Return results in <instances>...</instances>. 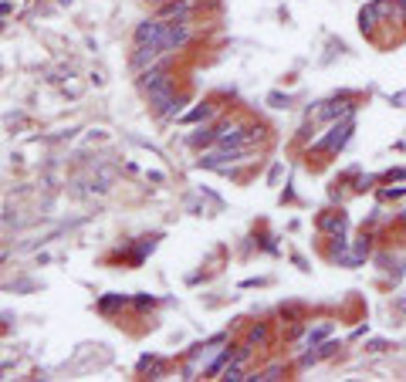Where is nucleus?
Instances as JSON below:
<instances>
[{"instance_id":"obj_4","label":"nucleus","mask_w":406,"mask_h":382,"mask_svg":"<svg viewBox=\"0 0 406 382\" xmlns=\"http://www.w3.org/2000/svg\"><path fill=\"white\" fill-rule=\"evenodd\" d=\"M281 372H285V365H268V369H261V372H251L248 379L251 382H271V379H281Z\"/></svg>"},{"instance_id":"obj_10","label":"nucleus","mask_w":406,"mask_h":382,"mask_svg":"<svg viewBox=\"0 0 406 382\" xmlns=\"http://www.w3.org/2000/svg\"><path fill=\"white\" fill-rule=\"evenodd\" d=\"M153 4H159V0H153Z\"/></svg>"},{"instance_id":"obj_7","label":"nucleus","mask_w":406,"mask_h":382,"mask_svg":"<svg viewBox=\"0 0 406 382\" xmlns=\"http://www.w3.org/2000/svg\"><path fill=\"white\" fill-rule=\"evenodd\" d=\"M200 118H210V105H200V109L183 115V122H200Z\"/></svg>"},{"instance_id":"obj_5","label":"nucleus","mask_w":406,"mask_h":382,"mask_svg":"<svg viewBox=\"0 0 406 382\" xmlns=\"http://www.w3.org/2000/svg\"><path fill=\"white\" fill-rule=\"evenodd\" d=\"M346 217H325L322 220V230H332V233H346Z\"/></svg>"},{"instance_id":"obj_2","label":"nucleus","mask_w":406,"mask_h":382,"mask_svg":"<svg viewBox=\"0 0 406 382\" xmlns=\"http://www.w3.org/2000/svg\"><path fill=\"white\" fill-rule=\"evenodd\" d=\"M139 85L146 88V92H156V88H163V85H173L170 81V71H166V64H149L142 78H139Z\"/></svg>"},{"instance_id":"obj_8","label":"nucleus","mask_w":406,"mask_h":382,"mask_svg":"<svg viewBox=\"0 0 406 382\" xmlns=\"http://www.w3.org/2000/svg\"><path fill=\"white\" fill-rule=\"evenodd\" d=\"M396 14L406 20V0H396Z\"/></svg>"},{"instance_id":"obj_6","label":"nucleus","mask_w":406,"mask_h":382,"mask_svg":"<svg viewBox=\"0 0 406 382\" xmlns=\"http://www.w3.org/2000/svg\"><path fill=\"white\" fill-rule=\"evenodd\" d=\"M254 342H257V345L268 342V328H264V325H254L251 332H248V345H254Z\"/></svg>"},{"instance_id":"obj_9","label":"nucleus","mask_w":406,"mask_h":382,"mask_svg":"<svg viewBox=\"0 0 406 382\" xmlns=\"http://www.w3.org/2000/svg\"><path fill=\"white\" fill-rule=\"evenodd\" d=\"M4 20H7V18H0V27H4Z\"/></svg>"},{"instance_id":"obj_3","label":"nucleus","mask_w":406,"mask_h":382,"mask_svg":"<svg viewBox=\"0 0 406 382\" xmlns=\"http://www.w3.org/2000/svg\"><path fill=\"white\" fill-rule=\"evenodd\" d=\"M349 112H352V105H349V102H329L318 115H322V118H342V115H349Z\"/></svg>"},{"instance_id":"obj_1","label":"nucleus","mask_w":406,"mask_h":382,"mask_svg":"<svg viewBox=\"0 0 406 382\" xmlns=\"http://www.w3.org/2000/svg\"><path fill=\"white\" fill-rule=\"evenodd\" d=\"M349 135H352V122H339V125H332L329 129L325 139L315 142V149H318V153H335V149H342V146L349 142Z\"/></svg>"}]
</instances>
